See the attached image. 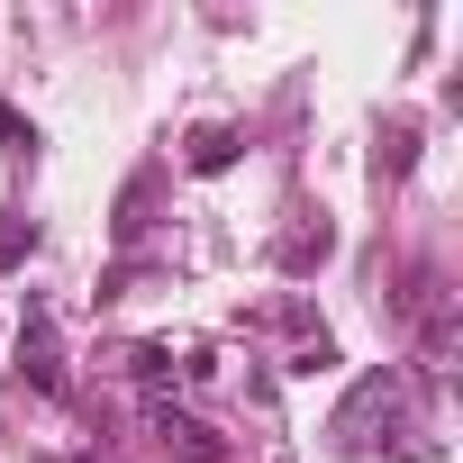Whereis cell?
<instances>
[{
  "label": "cell",
  "mask_w": 463,
  "mask_h": 463,
  "mask_svg": "<svg viewBox=\"0 0 463 463\" xmlns=\"http://www.w3.org/2000/svg\"><path fill=\"white\" fill-rule=\"evenodd\" d=\"M19 382L37 391V400H64V345H55V318L28 300V318H19Z\"/></svg>",
  "instance_id": "6da1fadb"
},
{
  "label": "cell",
  "mask_w": 463,
  "mask_h": 463,
  "mask_svg": "<svg viewBox=\"0 0 463 463\" xmlns=\"http://www.w3.org/2000/svg\"><path fill=\"white\" fill-rule=\"evenodd\" d=\"M146 427H155V445L164 454H182V463H227V436L218 427H200L191 409H173V400H146Z\"/></svg>",
  "instance_id": "7a4b0ae2"
},
{
  "label": "cell",
  "mask_w": 463,
  "mask_h": 463,
  "mask_svg": "<svg viewBox=\"0 0 463 463\" xmlns=\"http://www.w3.org/2000/svg\"><path fill=\"white\" fill-rule=\"evenodd\" d=\"M237 146H246V137H237V128H200V137H191V155H182V164H191V173H227V164H237Z\"/></svg>",
  "instance_id": "3957f363"
},
{
  "label": "cell",
  "mask_w": 463,
  "mask_h": 463,
  "mask_svg": "<svg viewBox=\"0 0 463 463\" xmlns=\"http://www.w3.org/2000/svg\"><path fill=\"white\" fill-rule=\"evenodd\" d=\"M327 255H336L327 227H291V237H282V273H309V264H327Z\"/></svg>",
  "instance_id": "277c9868"
},
{
  "label": "cell",
  "mask_w": 463,
  "mask_h": 463,
  "mask_svg": "<svg viewBox=\"0 0 463 463\" xmlns=\"http://www.w3.org/2000/svg\"><path fill=\"white\" fill-rule=\"evenodd\" d=\"M373 409H391V373H373V382H364V391L345 400V418H336V436H364V427H373Z\"/></svg>",
  "instance_id": "5b68a950"
},
{
  "label": "cell",
  "mask_w": 463,
  "mask_h": 463,
  "mask_svg": "<svg viewBox=\"0 0 463 463\" xmlns=\"http://www.w3.org/2000/svg\"><path fill=\"white\" fill-rule=\"evenodd\" d=\"M128 364H137V382H146V391H155V400H164V382H173V373H182V364H173V345H137V354H128Z\"/></svg>",
  "instance_id": "8992f818"
},
{
  "label": "cell",
  "mask_w": 463,
  "mask_h": 463,
  "mask_svg": "<svg viewBox=\"0 0 463 463\" xmlns=\"http://www.w3.org/2000/svg\"><path fill=\"white\" fill-rule=\"evenodd\" d=\"M0 137H10V146H37V128H28V118L10 109V100H0Z\"/></svg>",
  "instance_id": "52a82bcc"
}]
</instances>
